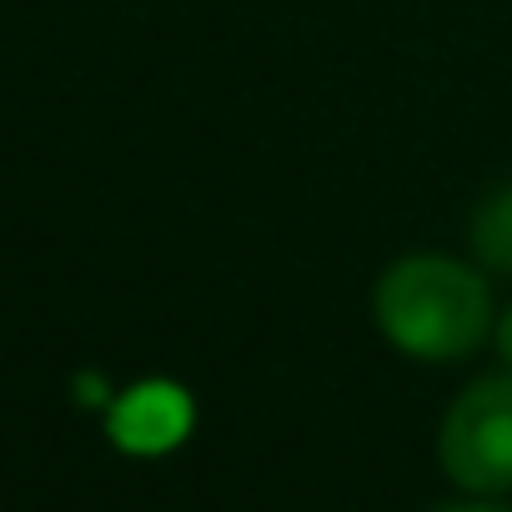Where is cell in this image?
<instances>
[{
  "instance_id": "6",
  "label": "cell",
  "mask_w": 512,
  "mask_h": 512,
  "mask_svg": "<svg viewBox=\"0 0 512 512\" xmlns=\"http://www.w3.org/2000/svg\"><path fill=\"white\" fill-rule=\"evenodd\" d=\"M447 512H507V507H487V502H467V507H447Z\"/></svg>"
},
{
  "instance_id": "4",
  "label": "cell",
  "mask_w": 512,
  "mask_h": 512,
  "mask_svg": "<svg viewBox=\"0 0 512 512\" xmlns=\"http://www.w3.org/2000/svg\"><path fill=\"white\" fill-rule=\"evenodd\" d=\"M472 246L487 267L512 272V186L492 191L472 216Z\"/></svg>"
},
{
  "instance_id": "3",
  "label": "cell",
  "mask_w": 512,
  "mask_h": 512,
  "mask_svg": "<svg viewBox=\"0 0 512 512\" xmlns=\"http://www.w3.org/2000/svg\"><path fill=\"white\" fill-rule=\"evenodd\" d=\"M191 432V397L176 382H141L111 412V437L126 452H171Z\"/></svg>"
},
{
  "instance_id": "2",
  "label": "cell",
  "mask_w": 512,
  "mask_h": 512,
  "mask_svg": "<svg viewBox=\"0 0 512 512\" xmlns=\"http://www.w3.org/2000/svg\"><path fill=\"white\" fill-rule=\"evenodd\" d=\"M442 467L467 492H507L512 487V372L472 382L437 437Z\"/></svg>"
},
{
  "instance_id": "1",
  "label": "cell",
  "mask_w": 512,
  "mask_h": 512,
  "mask_svg": "<svg viewBox=\"0 0 512 512\" xmlns=\"http://www.w3.org/2000/svg\"><path fill=\"white\" fill-rule=\"evenodd\" d=\"M487 287L452 256H407L377 282V322L392 347L422 362L467 357L487 332Z\"/></svg>"
},
{
  "instance_id": "5",
  "label": "cell",
  "mask_w": 512,
  "mask_h": 512,
  "mask_svg": "<svg viewBox=\"0 0 512 512\" xmlns=\"http://www.w3.org/2000/svg\"><path fill=\"white\" fill-rule=\"evenodd\" d=\"M497 352H502L507 367H512V307H507V317H502V327H497Z\"/></svg>"
}]
</instances>
